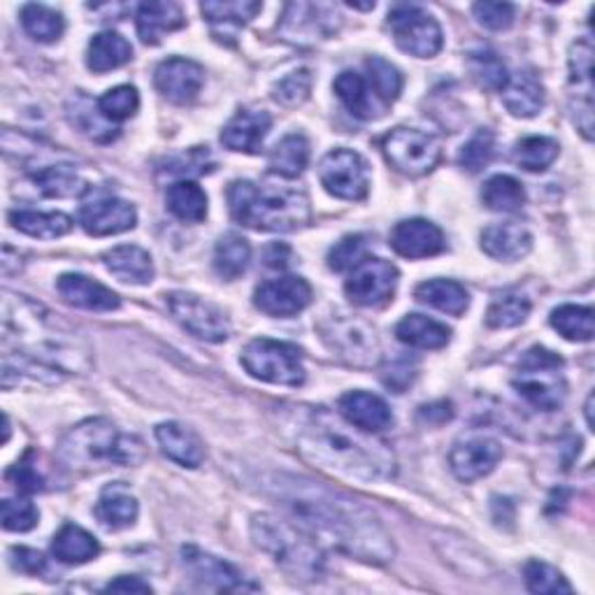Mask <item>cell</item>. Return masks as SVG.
Instances as JSON below:
<instances>
[{
	"label": "cell",
	"mask_w": 595,
	"mask_h": 595,
	"mask_svg": "<svg viewBox=\"0 0 595 595\" xmlns=\"http://www.w3.org/2000/svg\"><path fill=\"white\" fill-rule=\"evenodd\" d=\"M268 493L295 526L351 559L384 565L393 561L395 547L374 512L347 493L328 489L295 474H274L266 482Z\"/></svg>",
	"instance_id": "1"
},
{
	"label": "cell",
	"mask_w": 595,
	"mask_h": 595,
	"mask_svg": "<svg viewBox=\"0 0 595 595\" xmlns=\"http://www.w3.org/2000/svg\"><path fill=\"white\" fill-rule=\"evenodd\" d=\"M295 442L310 463L349 480L386 482L395 474V456L384 442L324 407L303 414Z\"/></svg>",
	"instance_id": "2"
},
{
	"label": "cell",
	"mask_w": 595,
	"mask_h": 595,
	"mask_svg": "<svg viewBox=\"0 0 595 595\" xmlns=\"http://www.w3.org/2000/svg\"><path fill=\"white\" fill-rule=\"evenodd\" d=\"M3 314L5 335L16 337L19 356H24V359L49 372L89 370L91 359L82 337H77L75 330L52 319L54 314H49L47 310L29 303L22 295H16V301H12V295H8Z\"/></svg>",
	"instance_id": "3"
},
{
	"label": "cell",
	"mask_w": 595,
	"mask_h": 595,
	"mask_svg": "<svg viewBox=\"0 0 595 595\" xmlns=\"http://www.w3.org/2000/svg\"><path fill=\"white\" fill-rule=\"evenodd\" d=\"M226 198L233 220L254 231L291 233L312 220L310 198L301 189L237 180L228 187Z\"/></svg>",
	"instance_id": "4"
},
{
	"label": "cell",
	"mask_w": 595,
	"mask_h": 595,
	"mask_svg": "<svg viewBox=\"0 0 595 595\" xmlns=\"http://www.w3.org/2000/svg\"><path fill=\"white\" fill-rule=\"evenodd\" d=\"M145 456V442L137 435L119 430L110 419L82 422L58 445V459L79 472L141 465Z\"/></svg>",
	"instance_id": "5"
},
{
	"label": "cell",
	"mask_w": 595,
	"mask_h": 595,
	"mask_svg": "<svg viewBox=\"0 0 595 595\" xmlns=\"http://www.w3.org/2000/svg\"><path fill=\"white\" fill-rule=\"evenodd\" d=\"M254 545L298 582H314L324 577L326 559L312 535L301 526L272 514H256L251 519Z\"/></svg>",
	"instance_id": "6"
},
{
	"label": "cell",
	"mask_w": 595,
	"mask_h": 595,
	"mask_svg": "<svg viewBox=\"0 0 595 595\" xmlns=\"http://www.w3.org/2000/svg\"><path fill=\"white\" fill-rule=\"evenodd\" d=\"M512 384L532 407L542 412L559 409L568 395L563 359L545 347H532L521 356Z\"/></svg>",
	"instance_id": "7"
},
{
	"label": "cell",
	"mask_w": 595,
	"mask_h": 595,
	"mask_svg": "<svg viewBox=\"0 0 595 595\" xmlns=\"http://www.w3.org/2000/svg\"><path fill=\"white\" fill-rule=\"evenodd\" d=\"M243 366L256 380L268 384L301 386L305 382L303 351L291 343L268 340V337L251 340L243 351Z\"/></svg>",
	"instance_id": "8"
},
{
	"label": "cell",
	"mask_w": 595,
	"mask_h": 595,
	"mask_svg": "<svg viewBox=\"0 0 595 595\" xmlns=\"http://www.w3.org/2000/svg\"><path fill=\"white\" fill-rule=\"evenodd\" d=\"M386 161L407 177L428 175L442 158V145L435 135L416 128H395L382 143Z\"/></svg>",
	"instance_id": "9"
},
{
	"label": "cell",
	"mask_w": 595,
	"mask_h": 595,
	"mask_svg": "<svg viewBox=\"0 0 595 595\" xmlns=\"http://www.w3.org/2000/svg\"><path fill=\"white\" fill-rule=\"evenodd\" d=\"M166 305L172 314V319L189 330L198 340L205 343H226L231 335V322L224 310L205 298L187 293V291H170L166 295Z\"/></svg>",
	"instance_id": "10"
},
{
	"label": "cell",
	"mask_w": 595,
	"mask_h": 595,
	"mask_svg": "<svg viewBox=\"0 0 595 595\" xmlns=\"http://www.w3.org/2000/svg\"><path fill=\"white\" fill-rule=\"evenodd\" d=\"M389 29L405 54L416 58H433L442 49V29L419 5H395L389 12Z\"/></svg>",
	"instance_id": "11"
},
{
	"label": "cell",
	"mask_w": 595,
	"mask_h": 595,
	"mask_svg": "<svg viewBox=\"0 0 595 595\" xmlns=\"http://www.w3.org/2000/svg\"><path fill=\"white\" fill-rule=\"evenodd\" d=\"M319 180L340 201H363L370 189L366 158L351 149H333L326 154L319 164Z\"/></svg>",
	"instance_id": "12"
},
{
	"label": "cell",
	"mask_w": 595,
	"mask_h": 595,
	"mask_svg": "<svg viewBox=\"0 0 595 595\" xmlns=\"http://www.w3.org/2000/svg\"><path fill=\"white\" fill-rule=\"evenodd\" d=\"M322 335L330 351L351 366L368 368L380 361V340L363 322L330 319L322 326Z\"/></svg>",
	"instance_id": "13"
},
{
	"label": "cell",
	"mask_w": 595,
	"mask_h": 595,
	"mask_svg": "<svg viewBox=\"0 0 595 595\" xmlns=\"http://www.w3.org/2000/svg\"><path fill=\"white\" fill-rule=\"evenodd\" d=\"M398 287V268L384 259H366L345 282V293L353 305L380 307L389 303Z\"/></svg>",
	"instance_id": "14"
},
{
	"label": "cell",
	"mask_w": 595,
	"mask_h": 595,
	"mask_svg": "<svg viewBox=\"0 0 595 595\" xmlns=\"http://www.w3.org/2000/svg\"><path fill=\"white\" fill-rule=\"evenodd\" d=\"M340 12L324 3H291L282 16L280 33L289 43L312 45L316 40L330 37L340 26Z\"/></svg>",
	"instance_id": "15"
},
{
	"label": "cell",
	"mask_w": 595,
	"mask_h": 595,
	"mask_svg": "<svg viewBox=\"0 0 595 595\" xmlns=\"http://www.w3.org/2000/svg\"><path fill=\"white\" fill-rule=\"evenodd\" d=\"M182 563L191 580L210 591L222 593H237V591H256L259 586L251 584L245 574L231 565L224 559H216L212 553L198 549V547H184L182 549Z\"/></svg>",
	"instance_id": "16"
},
{
	"label": "cell",
	"mask_w": 595,
	"mask_h": 595,
	"mask_svg": "<svg viewBox=\"0 0 595 595\" xmlns=\"http://www.w3.org/2000/svg\"><path fill=\"white\" fill-rule=\"evenodd\" d=\"M254 303L268 316H291L312 303V287L295 274L277 277L256 289Z\"/></svg>",
	"instance_id": "17"
},
{
	"label": "cell",
	"mask_w": 595,
	"mask_h": 595,
	"mask_svg": "<svg viewBox=\"0 0 595 595\" xmlns=\"http://www.w3.org/2000/svg\"><path fill=\"white\" fill-rule=\"evenodd\" d=\"M205 82V70L191 58H168L154 72V85L170 103L187 105L201 93Z\"/></svg>",
	"instance_id": "18"
},
{
	"label": "cell",
	"mask_w": 595,
	"mask_h": 595,
	"mask_svg": "<svg viewBox=\"0 0 595 595\" xmlns=\"http://www.w3.org/2000/svg\"><path fill=\"white\" fill-rule=\"evenodd\" d=\"M570 79L577 85V103H572L574 124L586 141L593 137V47L588 40H580L570 49Z\"/></svg>",
	"instance_id": "19"
},
{
	"label": "cell",
	"mask_w": 595,
	"mask_h": 595,
	"mask_svg": "<svg viewBox=\"0 0 595 595\" xmlns=\"http://www.w3.org/2000/svg\"><path fill=\"white\" fill-rule=\"evenodd\" d=\"M137 212L131 203L119 201V198H98L93 203H87L79 212V224L96 237L119 235L135 228Z\"/></svg>",
	"instance_id": "20"
},
{
	"label": "cell",
	"mask_w": 595,
	"mask_h": 595,
	"mask_svg": "<svg viewBox=\"0 0 595 595\" xmlns=\"http://www.w3.org/2000/svg\"><path fill=\"white\" fill-rule=\"evenodd\" d=\"M503 459V447L491 438H470L451 449L449 463L461 482H474L489 474Z\"/></svg>",
	"instance_id": "21"
},
{
	"label": "cell",
	"mask_w": 595,
	"mask_h": 595,
	"mask_svg": "<svg viewBox=\"0 0 595 595\" xmlns=\"http://www.w3.org/2000/svg\"><path fill=\"white\" fill-rule=\"evenodd\" d=\"M391 247L405 259H428L445 251V235L428 220H405L391 231Z\"/></svg>",
	"instance_id": "22"
},
{
	"label": "cell",
	"mask_w": 595,
	"mask_h": 595,
	"mask_svg": "<svg viewBox=\"0 0 595 595\" xmlns=\"http://www.w3.org/2000/svg\"><path fill=\"white\" fill-rule=\"evenodd\" d=\"M270 126L272 116L266 110H240L224 126L222 145L231 151L259 154Z\"/></svg>",
	"instance_id": "23"
},
{
	"label": "cell",
	"mask_w": 595,
	"mask_h": 595,
	"mask_svg": "<svg viewBox=\"0 0 595 595\" xmlns=\"http://www.w3.org/2000/svg\"><path fill=\"white\" fill-rule=\"evenodd\" d=\"M56 291L66 303L91 312H112L122 305V301H119V295L112 289L91 280V277L75 272L58 277Z\"/></svg>",
	"instance_id": "24"
},
{
	"label": "cell",
	"mask_w": 595,
	"mask_h": 595,
	"mask_svg": "<svg viewBox=\"0 0 595 595\" xmlns=\"http://www.w3.org/2000/svg\"><path fill=\"white\" fill-rule=\"evenodd\" d=\"M340 416L366 433H382L393 424V414L380 395L368 391H349L340 398Z\"/></svg>",
	"instance_id": "25"
},
{
	"label": "cell",
	"mask_w": 595,
	"mask_h": 595,
	"mask_svg": "<svg viewBox=\"0 0 595 595\" xmlns=\"http://www.w3.org/2000/svg\"><path fill=\"white\" fill-rule=\"evenodd\" d=\"M156 440L161 445L164 453L170 461L180 463L182 468H198L205 461V447L198 435L177 422L158 424L156 426Z\"/></svg>",
	"instance_id": "26"
},
{
	"label": "cell",
	"mask_w": 595,
	"mask_h": 595,
	"mask_svg": "<svg viewBox=\"0 0 595 595\" xmlns=\"http://www.w3.org/2000/svg\"><path fill=\"white\" fill-rule=\"evenodd\" d=\"M532 237L519 224H493L482 233V249L495 261H519L530 251Z\"/></svg>",
	"instance_id": "27"
},
{
	"label": "cell",
	"mask_w": 595,
	"mask_h": 595,
	"mask_svg": "<svg viewBox=\"0 0 595 595\" xmlns=\"http://www.w3.org/2000/svg\"><path fill=\"white\" fill-rule=\"evenodd\" d=\"M137 35L143 37L145 45H158L164 35L182 29L187 24L184 12L177 3H145L137 8L135 14Z\"/></svg>",
	"instance_id": "28"
},
{
	"label": "cell",
	"mask_w": 595,
	"mask_h": 595,
	"mask_svg": "<svg viewBox=\"0 0 595 595\" xmlns=\"http://www.w3.org/2000/svg\"><path fill=\"white\" fill-rule=\"evenodd\" d=\"M137 512H141V505H137L135 495L124 482H116L103 489L101 498H98L96 505V517L105 528L119 530V528H128L135 524Z\"/></svg>",
	"instance_id": "29"
},
{
	"label": "cell",
	"mask_w": 595,
	"mask_h": 595,
	"mask_svg": "<svg viewBox=\"0 0 595 595\" xmlns=\"http://www.w3.org/2000/svg\"><path fill=\"white\" fill-rule=\"evenodd\" d=\"M105 268L128 284H149L154 280V263L149 251L137 245H122L103 254Z\"/></svg>",
	"instance_id": "30"
},
{
	"label": "cell",
	"mask_w": 595,
	"mask_h": 595,
	"mask_svg": "<svg viewBox=\"0 0 595 595\" xmlns=\"http://www.w3.org/2000/svg\"><path fill=\"white\" fill-rule=\"evenodd\" d=\"M501 93H503L505 108L514 116L530 119L545 108V87L532 72L509 75V82Z\"/></svg>",
	"instance_id": "31"
},
{
	"label": "cell",
	"mask_w": 595,
	"mask_h": 595,
	"mask_svg": "<svg viewBox=\"0 0 595 595\" xmlns=\"http://www.w3.org/2000/svg\"><path fill=\"white\" fill-rule=\"evenodd\" d=\"M133 58V47L124 35L114 31L98 33L87 49V66L93 72H110L126 66Z\"/></svg>",
	"instance_id": "32"
},
{
	"label": "cell",
	"mask_w": 595,
	"mask_h": 595,
	"mask_svg": "<svg viewBox=\"0 0 595 595\" xmlns=\"http://www.w3.org/2000/svg\"><path fill=\"white\" fill-rule=\"evenodd\" d=\"M335 93L345 103V108L356 119H363V122L380 116V112H382L380 108H377V101H380V98L372 96L374 91L368 87L366 79L353 70H345V72L337 75Z\"/></svg>",
	"instance_id": "33"
},
{
	"label": "cell",
	"mask_w": 595,
	"mask_h": 595,
	"mask_svg": "<svg viewBox=\"0 0 595 595\" xmlns=\"http://www.w3.org/2000/svg\"><path fill=\"white\" fill-rule=\"evenodd\" d=\"M52 553L56 561H61L66 565H82L93 561L98 553H101V545H98L93 535L87 532L85 528L68 524L54 535Z\"/></svg>",
	"instance_id": "34"
},
{
	"label": "cell",
	"mask_w": 595,
	"mask_h": 595,
	"mask_svg": "<svg viewBox=\"0 0 595 595\" xmlns=\"http://www.w3.org/2000/svg\"><path fill=\"white\" fill-rule=\"evenodd\" d=\"M395 335L398 340L414 349H442L451 340V330L430 319L424 314H407L405 319L395 326Z\"/></svg>",
	"instance_id": "35"
},
{
	"label": "cell",
	"mask_w": 595,
	"mask_h": 595,
	"mask_svg": "<svg viewBox=\"0 0 595 595\" xmlns=\"http://www.w3.org/2000/svg\"><path fill=\"white\" fill-rule=\"evenodd\" d=\"M12 226L37 240H56L72 231V220L61 212H33V210H16L10 212Z\"/></svg>",
	"instance_id": "36"
},
{
	"label": "cell",
	"mask_w": 595,
	"mask_h": 595,
	"mask_svg": "<svg viewBox=\"0 0 595 595\" xmlns=\"http://www.w3.org/2000/svg\"><path fill=\"white\" fill-rule=\"evenodd\" d=\"M414 295L419 303L453 316H461L470 307V293L453 280H428L416 287Z\"/></svg>",
	"instance_id": "37"
},
{
	"label": "cell",
	"mask_w": 595,
	"mask_h": 595,
	"mask_svg": "<svg viewBox=\"0 0 595 595\" xmlns=\"http://www.w3.org/2000/svg\"><path fill=\"white\" fill-rule=\"evenodd\" d=\"M310 164V143L307 137L301 133H291L282 137L270 151L268 166L274 175L287 177V180H293V177L303 175V170Z\"/></svg>",
	"instance_id": "38"
},
{
	"label": "cell",
	"mask_w": 595,
	"mask_h": 595,
	"mask_svg": "<svg viewBox=\"0 0 595 595\" xmlns=\"http://www.w3.org/2000/svg\"><path fill=\"white\" fill-rule=\"evenodd\" d=\"M166 205L170 214H175L180 222L198 224L207 216V195L195 182H177L166 193Z\"/></svg>",
	"instance_id": "39"
},
{
	"label": "cell",
	"mask_w": 595,
	"mask_h": 595,
	"mask_svg": "<svg viewBox=\"0 0 595 595\" xmlns=\"http://www.w3.org/2000/svg\"><path fill=\"white\" fill-rule=\"evenodd\" d=\"M251 261V247L243 235L226 233L214 249V270L224 280L233 282L237 277L245 274Z\"/></svg>",
	"instance_id": "40"
},
{
	"label": "cell",
	"mask_w": 595,
	"mask_h": 595,
	"mask_svg": "<svg viewBox=\"0 0 595 595\" xmlns=\"http://www.w3.org/2000/svg\"><path fill=\"white\" fill-rule=\"evenodd\" d=\"M33 187L47 198H75L87 191V182L70 166H49L33 175Z\"/></svg>",
	"instance_id": "41"
},
{
	"label": "cell",
	"mask_w": 595,
	"mask_h": 595,
	"mask_svg": "<svg viewBox=\"0 0 595 595\" xmlns=\"http://www.w3.org/2000/svg\"><path fill=\"white\" fill-rule=\"evenodd\" d=\"M551 326L570 343H591L595 333V314L584 305H561L551 312Z\"/></svg>",
	"instance_id": "42"
},
{
	"label": "cell",
	"mask_w": 595,
	"mask_h": 595,
	"mask_svg": "<svg viewBox=\"0 0 595 595\" xmlns=\"http://www.w3.org/2000/svg\"><path fill=\"white\" fill-rule=\"evenodd\" d=\"M559 143L547 135H530L514 147V164L528 172L547 170L559 156Z\"/></svg>",
	"instance_id": "43"
},
{
	"label": "cell",
	"mask_w": 595,
	"mask_h": 595,
	"mask_svg": "<svg viewBox=\"0 0 595 595\" xmlns=\"http://www.w3.org/2000/svg\"><path fill=\"white\" fill-rule=\"evenodd\" d=\"M482 201L493 212H517L526 203V191L509 175H495L482 189Z\"/></svg>",
	"instance_id": "44"
},
{
	"label": "cell",
	"mask_w": 595,
	"mask_h": 595,
	"mask_svg": "<svg viewBox=\"0 0 595 595\" xmlns=\"http://www.w3.org/2000/svg\"><path fill=\"white\" fill-rule=\"evenodd\" d=\"M261 3L256 0H233V3H203L201 12L214 29H240L261 12Z\"/></svg>",
	"instance_id": "45"
},
{
	"label": "cell",
	"mask_w": 595,
	"mask_h": 595,
	"mask_svg": "<svg viewBox=\"0 0 595 595\" xmlns=\"http://www.w3.org/2000/svg\"><path fill=\"white\" fill-rule=\"evenodd\" d=\"M22 26L37 43H54V40L61 37L66 31L61 12L37 3H29L22 8Z\"/></svg>",
	"instance_id": "46"
},
{
	"label": "cell",
	"mask_w": 595,
	"mask_h": 595,
	"mask_svg": "<svg viewBox=\"0 0 595 595\" xmlns=\"http://www.w3.org/2000/svg\"><path fill=\"white\" fill-rule=\"evenodd\" d=\"M468 64H470V72L474 77V82H478L482 89L503 91L507 87L509 72H507L505 64L501 61V56L495 52H491V49L472 52Z\"/></svg>",
	"instance_id": "47"
},
{
	"label": "cell",
	"mask_w": 595,
	"mask_h": 595,
	"mask_svg": "<svg viewBox=\"0 0 595 595\" xmlns=\"http://www.w3.org/2000/svg\"><path fill=\"white\" fill-rule=\"evenodd\" d=\"M368 77H370V89L374 96L380 98L384 105L398 101V96L403 91V75L393 64H389L386 58L372 56L366 61Z\"/></svg>",
	"instance_id": "48"
},
{
	"label": "cell",
	"mask_w": 595,
	"mask_h": 595,
	"mask_svg": "<svg viewBox=\"0 0 595 595\" xmlns=\"http://www.w3.org/2000/svg\"><path fill=\"white\" fill-rule=\"evenodd\" d=\"M70 114H72V124H77V128L85 135H89L91 141L110 143L116 137V128L110 126L112 122H108V119L103 116L98 103L91 105L89 98H79V101L75 103V112Z\"/></svg>",
	"instance_id": "49"
},
{
	"label": "cell",
	"mask_w": 595,
	"mask_h": 595,
	"mask_svg": "<svg viewBox=\"0 0 595 595\" xmlns=\"http://www.w3.org/2000/svg\"><path fill=\"white\" fill-rule=\"evenodd\" d=\"M530 314V303L528 298L517 295V293H507L498 298L486 314V324L491 328H514L528 319Z\"/></svg>",
	"instance_id": "50"
},
{
	"label": "cell",
	"mask_w": 595,
	"mask_h": 595,
	"mask_svg": "<svg viewBox=\"0 0 595 595\" xmlns=\"http://www.w3.org/2000/svg\"><path fill=\"white\" fill-rule=\"evenodd\" d=\"M524 577L528 584V591L538 595H559V593H572V586L565 582L563 574L542 561H530L524 568Z\"/></svg>",
	"instance_id": "51"
},
{
	"label": "cell",
	"mask_w": 595,
	"mask_h": 595,
	"mask_svg": "<svg viewBox=\"0 0 595 595\" xmlns=\"http://www.w3.org/2000/svg\"><path fill=\"white\" fill-rule=\"evenodd\" d=\"M312 91V75L307 68L293 70L272 87V98L284 108L303 105Z\"/></svg>",
	"instance_id": "52"
},
{
	"label": "cell",
	"mask_w": 595,
	"mask_h": 595,
	"mask_svg": "<svg viewBox=\"0 0 595 595\" xmlns=\"http://www.w3.org/2000/svg\"><path fill=\"white\" fill-rule=\"evenodd\" d=\"M98 108H101L108 122H126V119H131L137 108H141V96H137L135 87L124 85L110 89L101 101H98Z\"/></svg>",
	"instance_id": "53"
},
{
	"label": "cell",
	"mask_w": 595,
	"mask_h": 595,
	"mask_svg": "<svg viewBox=\"0 0 595 595\" xmlns=\"http://www.w3.org/2000/svg\"><path fill=\"white\" fill-rule=\"evenodd\" d=\"M495 154V135L489 128L474 133L459 154V166L468 172L484 170Z\"/></svg>",
	"instance_id": "54"
},
{
	"label": "cell",
	"mask_w": 595,
	"mask_h": 595,
	"mask_svg": "<svg viewBox=\"0 0 595 595\" xmlns=\"http://www.w3.org/2000/svg\"><path fill=\"white\" fill-rule=\"evenodd\" d=\"M368 256V237L366 235H347L337 243L328 254V268L335 272L353 270L366 261Z\"/></svg>",
	"instance_id": "55"
},
{
	"label": "cell",
	"mask_w": 595,
	"mask_h": 595,
	"mask_svg": "<svg viewBox=\"0 0 595 595\" xmlns=\"http://www.w3.org/2000/svg\"><path fill=\"white\" fill-rule=\"evenodd\" d=\"M0 514H3V528L12 532H26L35 528L40 514L35 505L26 498H8L3 501V507H0Z\"/></svg>",
	"instance_id": "56"
},
{
	"label": "cell",
	"mask_w": 595,
	"mask_h": 595,
	"mask_svg": "<svg viewBox=\"0 0 595 595\" xmlns=\"http://www.w3.org/2000/svg\"><path fill=\"white\" fill-rule=\"evenodd\" d=\"M478 22L489 31H507L514 24L517 8L512 3H474L472 5Z\"/></svg>",
	"instance_id": "57"
},
{
	"label": "cell",
	"mask_w": 595,
	"mask_h": 595,
	"mask_svg": "<svg viewBox=\"0 0 595 595\" xmlns=\"http://www.w3.org/2000/svg\"><path fill=\"white\" fill-rule=\"evenodd\" d=\"M214 168V161L210 158V151L207 149H189L187 154L177 156L170 161V175L180 172V175H205V172H212Z\"/></svg>",
	"instance_id": "58"
},
{
	"label": "cell",
	"mask_w": 595,
	"mask_h": 595,
	"mask_svg": "<svg viewBox=\"0 0 595 595\" xmlns=\"http://www.w3.org/2000/svg\"><path fill=\"white\" fill-rule=\"evenodd\" d=\"M31 451L24 456L22 461H19L10 472L8 480L19 489V493H35L43 491V478H40V472L35 470V465L31 463Z\"/></svg>",
	"instance_id": "59"
},
{
	"label": "cell",
	"mask_w": 595,
	"mask_h": 595,
	"mask_svg": "<svg viewBox=\"0 0 595 595\" xmlns=\"http://www.w3.org/2000/svg\"><path fill=\"white\" fill-rule=\"evenodd\" d=\"M12 565L16 570L22 572H29V574H37L45 570V557L35 549H26V547H19V549H12Z\"/></svg>",
	"instance_id": "60"
},
{
	"label": "cell",
	"mask_w": 595,
	"mask_h": 595,
	"mask_svg": "<svg viewBox=\"0 0 595 595\" xmlns=\"http://www.w3.org/2000/svg\"><path fill=\"white\" fill-rule=\"evenodd\" d=\"M105 593H151V586L141 577H119L105 586Z\"/></svg>",
	"instance_id": "61"
},
{
	"label": "cell",
	"mask_w": 595,
	"mask_h": 595,
	"mask_svg": "<svg viewBox=\"0 0 595 595\" xmlns=\"http://www.w3.org/2000/svg\"><path fill=\"white\" fill-rule=\"evenodd\" d=\"M266 263H268L270 268H287V263H289V247H284V245H272V247H268V251H266Z\"/></svg>",
	"instance_id": "62"
}]
</instances>
